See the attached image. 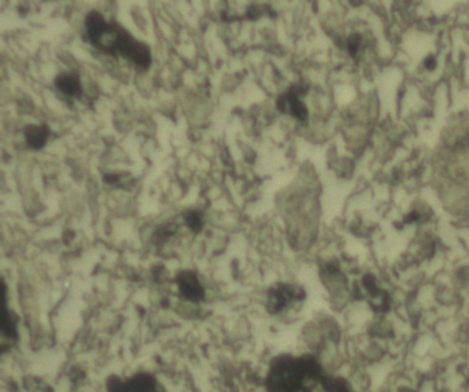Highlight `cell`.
Wrapping results in <instances>:
<instances>
[{"label": "cell", "mask_w": 469, "mask_h": 392, "mask_svg": "<svg viewBox=\"0 0 469 392\" xmlns=\"http://www.w3.org/2000/svg\"><path fill=\"white\" fill-rule=\"evenodd\" d=\"M114 55H121L123 58L132 62L140 70H147L152 65V52L149 45L142 41H138L124 28L121 29L120 36L117 39Z\"/></svg>", "instance_id": "cell-2"}, {"label": "cell", "mask_w": 469, "mask_h": 392, "mask_svg": "<svg viewBox=\"0 0 469 392\" xmlns=\"http://www.w3.org/2000/svg\"><path fill=\"white\" fill-rule=\"evenodd\" d=\"M361 44H362L361 34H359V33H353V34L347 39V48H348V52H350L353 56H357V55H358V51H359V48H361Z\"/></svg>", "instance_id": "cell-13"}, {"label": "cell", "mask_w": 469, "mask_h": 392, "mask_svg": "<svg viewBox=\"0 0 469 392\" xmlns=\"http://www.w3.org/2000/svg\"><path fill=\"white\" fill-rule=\"evenodd\" d=\"M185 223L186 226L193 231V233H200L204 227V216L200 211L196 209H190L187 212H185L183 215Z\"/></svg>", "instance_id": "cell-10"}, {"label": "cell", "mask_w": 469, "mask_h": 392, "mask_svg": "<svg viewBox=\"0 0 469 392\" xmlns=\"http://www.w3.org/2000/svg\"><path fill=\"white\" fill-rule=\"evenodd\" d=\"M324 372L313 357L281 355L275 358L266 378L267 392H311L313 383L321 382Z\"/></svg>", "instance_id": "cell-1"}, {"label": "cell", "mask_w": 469, "mask_h": 392, "mask_svg": "<svg viewBox=\"0 0 469 392\" xmlns=\"http://www.w3.org/2000/svg\"><path fill=\"white\" fill-rule=\"evenodd\" d=\"M424 66L428 69V70H434L437 68V58L434 55H430L426 58L424 61Z\"/></svg>", "instance_id": "cell-14"}, {"label": "cell", "mask_w": 469, "mask_h": 392, "mask_svg": "<svg viewBox=\"0 0 469 392\" xmlns=\"http://www.w3.org/2000/svg\"><path fill=\"white\" fill-rule=\"evenodd\" d=\"M107 392H160L156 378L150 373L140 372L128 379L110 376L106 383Z\"/></svg>", "instance_id": "cell-3"}, {"label": "cell", "mask_w": 469, "mask_h": 392, "mask_svg": "<svg viewBox=\"0 0 469 392\" xmlns=\"http://www.w3.org/2000/svg\"><path fill=\"white\" fill-rule=\"evenodd\" d=\"M18 339L17 316L7 309L6 287H4V320L1 324V350L7 351Z\"/></svg>", "instance_id": "cell-7"}, {"label": "cell", "mask_w": 469, "mask_h": 392, "mask_svg": "<svg viewBox=\"0 0 469 392\" xmlns=\"http://www.w3.org/2000/svg\"><path fill=\"white\" fill-rule=\"evenodd\" d=\"M304 296V291L296 285L277 284L269 291L267 310L270 314H280L293 302L303 300Z\"/></svg>", "instance_id": "cell-5"}, {"label": "cell", "mask_w": 469, "mask_h": 392, "mask_svg": "<svg viewBox=\"0 0 469 392\" xmlns=\"http://www.w3.org/2000/svg\"><path fill=\"white\" fill-rule=\"evenodd\" d=\"M50 127L47 124H28L23 127L26 145L33 150H40L45 146L50 138Z\"/></svg>", "instance_id": "cell-9"}, {"label": "cell", "mask_w": 469, "mask_h": 392, "mask_svg": "<svg viewBox=\"0 0 469 392\" xmlns=\"http://www.w3.org/2000/svg\"><path fill=\"white\" fill-rule=\"evenodd\" d=\"M321 384L322 387L326 390V392H350L347 389V384L343 383L339 379H333V378H328V376H322L321 379Z\"/></svg>", "instance_id": "cell-12"}, {"label": "cell", "mask_w": 469, "mask_h": 392, "mask_svg": "<svg viewBox=\"0 0 469 392\" xmlns=\"http://www.w3.org/2000/svg\"><path fill=\"white\" fill-rule=\"evenodd\" d=\"M176 231V226L172 223H165L157 229V231L153 236V243L157 245H163L167 243Z\"/></svg>", "instance_id": "cell-11"}, {"label": "cell", "mask_w": 469, "mask_h": 392, "mask_svg": "<svg viewBox=\"0 0 469 392\" xmlns=\"http://www.w3.org/2000/svg\"><path fill=\"white\" fill-rule=\"evenodd\" d=\"M54 84L56 87V90L66 95V96H80L83 92V87H81V80L80 76L76 72H62L59 73L55 80Z\"/></svg>", "instance_id": "cell-8"}, {"label": "cell", "mask_w": 469, "mask_h": 392, "mask_svg": "<svg viewBox=\"0 0 469 392\" xmlns=\"http://www.w3.org/2000/svg\"><path fill=\"white\" fill-rule=\"evenodd\" d=\"M180 296L191 303H200L205 299V289L201 285L198 276L193 270H183L175 277Z\"/></svg>", "instance_id": "cell-6"}, {"label": "cell", "mask_w": 469, "mask_h": 392, "mask_svg": "<svg viewBox=\"0 0 469 392\" xmlns=\"http://www.w3.org/2000/svg\"><path fill=\"white\" fill-rule=\"evenodd\" d=\"M309 90L307 84H295L288 91L281 94L277 99V109L284 113L295 117L300 123H306L309 118V110L306 105L302 102L300 96H303Z\"/></svg>", "instance_id": "cell-4"}]
</instances>
